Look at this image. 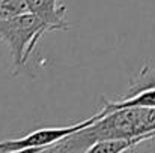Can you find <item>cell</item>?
<instances>
[{"mask_svg":"<svg viewBox=\"0 0 155 153\" xmlns=\"http://www.w3.org/2000/svg\"><path fill=\"white\" fill-rule=\"evenodd\" d=\"M100 117H104V114L101 111L94 114L92 117H89V119H86V120H83L80 123L71 125V126L44 128V129L33 131V132L27 134L23 138L0 141V153H11V152H18V150H27V149H45V147H48L51 144H56L62 138L74 134L75 131H80V129H84V128L91 126Z\"/></svg>","mask_w":155,"mask_h":153,"instance_id":"cell-2","label":"cell"},{"mask_svg":"<svg viewBox=\"0 0 155 153\" xmlns=\"http://www.w3.org/2000/svg\"><path fill=\"white\" fill-rule=\"evenodd\" d=\"M26 11L24 0H0V20L20 15Z\"/></svg>","mask_w":155,"mask_h":153,"instance_id":"cell-7","label":"cell"},{"mask_svg":"<svg viewBox=\"0 0 155 153\" xmlns=\"http://www.w3.org/2000/svg\"><path fill=\"white\" fill-rule=\"evenodd\" d=\"M155 134L151 135H143V137H137V138H130V140H108V141H98L95 144H92L91 147H87L83 153H124L127 150L134 149L137 144L148 141V140H154Z\"/></svg>","mask_w":155,"mask_h":153,"instance_id":"cell-5","label":"cell"},{"mask_svg":"<svg viewBox=\"0 0 155 153\" xmlns=\"http://www.w3.org/2000/svg\"><path fill=\"white\" fill-rule=\"evenodd\" d=\"M124 108H155V89L143 90L124 101H105L101 108V113L107 116L113 111L124 110Z\"/></svg>","mask_w":155,"mask_h":153,"instance_id":"cell-4","label":"cell"},{"mask_svg":"<svg viewBox=\"0 0 155 153\" xmlns=\"http://www.w3.org/2000/svg\"><path fill=\"white\" fill-rule=\"evenodd\" d=\"M45 33H48L47 27L30 12L0 20V41L8 45L15 71L27 62Z\"/></svg>","mask_w":155,"mask_h":153,"instance_id":"cell-1","label":"cell"},{"mask_svg":"<svg viewBox=\"0 0 155 153\" xmlns=\"http://www.w3.org/2000/svg\"><path fill=\"white\" fill-rule=\"evenodd\" d=\"M26 11L35 15L48 32L68 30L69 24L65 18L66 6L62 0H24Z\"/></svg>","mask_w":155,"mask_h":153,"instance_id":"cell-3","label":"cell"},{"mask_svg":"<svg viewBox=\"0 0 155 153\" xmlns=\"http://www.w3.org/2000/svg\"><path fill=\"white\" fill-rule=\"evenodd\" d=\"M148 89H155V68L146 65L140 69L137 77L131 80V84L128 87V95L134 96Z\"/></svg>","mask_w":155,"mask_h":153,"instance_id":"cell-6","label":"cell"}]
</instances>
